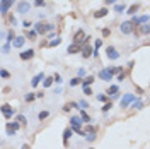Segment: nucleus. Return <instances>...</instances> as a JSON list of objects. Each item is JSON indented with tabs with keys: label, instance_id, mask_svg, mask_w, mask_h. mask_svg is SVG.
Wrapping results in <instances>:
<instances>
[{
	"label": "nucleus",
	"instance_id": "nucleus-1",
	"mask_svg": "<svg viewBox=\"0 0 150 149\" xmlns=\"http://www.w3.org/2000/svg\"><path fill=\"white\" fill-rule=\"evenodd\" d=\"M82 125H84V122H82V118H80L78 115H72V117H70V125H68V127H70L74 132H77L78 135H82V137H84Z\"/></svg>",
	"mask_w": 150,
	"mask_h": 149
},
{
	"label": "nucleus",
	"instance_id": "nucleus-2",
	"mask_svg": "<svg viewBox=\"0 0 150 149\" xmlns=\"http://www.w3.org/2000/svg\"><path fill=\"white\" fill-rule=\"evenodd\" d=\"M19 129H20V123H19V122H7V123H5V134H7L9 137H14V135L17 134Z\"/></svg>",
	"mask_w": 150,
	"mask_h": 149
},
{
	"label": "nucleus",
	"instance_id": "nucleus-3",
	"mask_svg": "<svg viewBox=\"0 0 150 149\" xmlns=\"http://www.w3.org/2000/svg\"><path fill=\"white\" fill-rule=\"evenodd\" d=\"M33 9V3L29 0H20L17 2V14H27Z\"/></svg>",
	"mask_w": 150,
	"mask_h": 149
},
{
	"label": "nucleus",
	"instance_id": "nucleus-4",
	"mask_svg": "<svg viewBox=\"0 0 150 149\" xmlns=\"http://www.w3.org/2000/svg\"><path fill=\"white\" fill-rule=\"evenodd\" d=\"M16 3V0H0V14L2 16H7L10 7Z\"/></svg>",
	"mask_w": 150,
	"mask_h": 149
},
{
	"label": "nucleus",
	"instance_id": "nucleus-5",
	"mask_svg": "<svg viewBox=\"0 0 150 149\" xmlns=\"http://www.w3.org/2000/svg\"><path fill=\"white\" fill-rule=\"evenodd\" d=\"M0 112H2V115H3V117H5V118L9 120V118H12V117H14L16 110H14V108H12V106H10L9 103H3V105L0 106Z\"/></svg>",
	"mask_w": 150,
	"mask_h": 149
},
{
	"label": "nucleus",
	"instance_id": "nucleus-6",
	"mask_svg": "<svg viewBox=\"0 0 150 149\" xmlns=\"http://www.w3.org/2000/svg\"><path fill=\"white\" fill-rule=\"evenodd\" d=\"M33 29L36 31L38 36H39V34H43V36H44V34L48 33V24H44V22H41V21H39V22H36V24H33Z\"/></svg>",
	"mask_w": 150,
	"mask_h": 149
},
{
	"label": "nucleus",
	"instance_id": "nucleus-7",
	"mask_svg": "<svg viewBox=\"0 0 150 149\" xmlns=\"http://www.w3.org/2000/svg\"><path fill=\"white\" fill-rule=\"evenodd\" d=\"M135 99H136V98H135V94H130V93H128V94H125V96L121 98L119 105H121V108H128V106H130Z\"/></svg>",
	"mask_w": 150,
	"mask_h": 149
},
{
	"label": "nucleus",
	"instance_id": "nucleus-8",
	"mask_svg": "<svg viewBox=\"0 0 150 149\" xmlns=\"http://www.w3.org/2000/svg\"><path fill=\"white\" fill-rule=\"evenodd\" d=\"M133 28H135V26L131 24L130 21H125V22L119 24V31H121L123 34H131V33H133Z\"/></svg>",
	"mask_w": 150,
	"mask_h": 149
},
{
	"label": "nucleus",
	"instance_id": "nucleus-9",
	"mask_svg": "<svg viewBox=\"0 0 150 149\" xmlns=\"http://www.w3.org/2000/svg\"><path fill=\"white\" fill-rule=\"evenodd\" d=\"M106 55H108V58H109V60H118V58L121 57V53H119V52H118L114 46H111V45H109V46L106 48Z\"/></svg>",
	"mask_w": 150,
	"mask_h": 149
},
{
	"label": "nucleus",
	"instance_id": "nucleus-10",
	"mask_svg": "<svg viewBox=\"0 0 150 149\" xmlns=\"http://www.w3.org/2000/svg\"><path fill=\"white\" fill-rule=\"evenodd\" d=\"M84 38H85V33H84V29L80 28V29H77L74 34V43L75 45H80L82 46V43H84Z\"/></svg>",
	"mask_w": 150,
	"mask_h": 149
},
{
	"label": "nucleus",
	"instance_id": "nucleus-11",
	"mask_svg": "<svg viewBox=\"0 0 150 149\" xmlns=\"http://www.w3.org/2000/svg\"><path fill=\"white\" fill-rule=\"evenodd\" d=\"M26 41H27V39H26L24 36H16V38H14V41H12L10 45H12L14 48H17V50H20V48H22V46L26 45Z\"/></svg>",
	"mask_w": 150,
	"mask_h": 149
},
{
	"label": "nucleus",
	"instance_id": "nucleus-12",
	"mask_svg": "<svg viewBox=\"0 0 150 149\" xmlns=\"http://www.w3.org/2000/svg\"><path fill=\"white\" fill-rule=\"evenodd\" d=\"M92 52H94V48L91 45H84V46L80 48V55L84 57V58H91V57H92Z\"/></svg>",
	"mask_w": 150,
	"mask_h": 149
},
{
	"label": "nucleus",
	"instance_id": "nucleus-13",
	"mask_svg": "<svg viewBox=\"0 0 150 149\" xmlns=\"http://www.w3.org/2000/svg\"><path fill=\"white\" fill-rule=\"evenodd\" d=\"M19 57H20V60H24V62H26V60H31V58L34 57V50H31V48H29V50H24V52L19 53Z\"/></svg>",
	"mask_w": 150,
	"mask_h": 149
},
{
	"label": "nucleus",
	"instance_id": "nucleus-14",
	"mask_svg": "<svg viewBox=\"0 0 150 149\" xmlns=\"http://www.w3.org/2000/svg\"><path fill=\"white\" fill-rule=\"evenodd\" d=\"M44 77H46V75H44V72H39V74H36L34 77H33V81H31V86H33V88L39 86V82H41Z\"/></svg>",
	"mask_w": 150,
	"mask_h": 149
},
{
	"label": "nucleus",
	"instance_id": "nucleus-15",
	"mask_svg": "<svg viewBox=\"0 0 150 149\" xmlns=\"http://www.w3.org/2000/svg\"><path fill=\"white\" fill-rule=\"evenodd\" d=\"M24 38H26V39H29V41H36L38 34H36V31H34V29H26V31H24Z\"/></svg>",
	"mask_w": 150,
	"mask_h": 149
},
{
	"label": "nucleus",
	"instance_id": "nucleus-16",
	"mask_svg": "<svg viewBox=\"0 0 150 149\" xmlns=\"http://www.w3.org/2000/svg\"><path fill=\"white\" fill-rule=\"evenodd\" d=\"M138 10H140V3H133L130 7H126V14L128 16H136Z\"/></svg>",
	"mask_w": 150,
	"mask_h": 149
},
{
	"label": "nucleus",
	"instance_id": "nucleus-17",
	"mask_svg": "<svg viewBox=\"0 0 150 149\" xmlns=\"http://www.w3.org/2000/svg\"><path fill=\"white\" fill-rule=\"evenodd\" d=\"M80 45H75V43H72V45H68V48H67V53L68 55H74V53H80Z\"/></svg>",
	"mask_w": 150,
	"mask_h": 149
},
{
	"label": "nucleus",
	"instance_id": "nucleus-18",
	"mask_svg": "<svg viewBox=\"0 0 150 149\" xmlns=\"http://www.w3.org/2000/svg\"><path fill=\"white\" fill-rule=\"evenodd\" d=\"M108 12H109V10H108V7H102V9H99V10H95V12H94V17H95V19H102V17H106V16H108Z\"/></svg>",
	"mask_w": 150,
	"mask_h": 149
},
{
	"label": "nucleus",
	"instance_id": "nucleus-19",
	"mask_svg": "<svg viewBox=\"0 0 150 149\" xmlns=\"http://www.w3.org/2000/svg\"><path fill=\"white\" fill-rule=\"evenodd\" d=\"M72 135H74V130H72L70 127H67V129L63 130V144H65V146L68 144V139H70Z\"/></svg>",
	"mask_w": 150,
	"mask_h": 149
},
{
	"label": "nucleus",
	"instance_id": "nucleus-20",
	"mask_svg": "<svg viewBox=\"0 0 150 149\" xmlns=\"http://www.w3.org/2000/svg\"><path fill=\"white\" fill-rule=\"evenodd\" d=\"M82 132H84V135H85V134H97V127H94L91 123H85L84 129H82Z\"/></svg>",
	"mask_w": 150,
	"mask_h": 149
},
{
	"label": "nucleus",
	"instance_id": "nucleus-21",
	"mask_svg": "<svg viewBox=\"0 0 150 149\" xmlns=\"http://www.w3.org/2000/svg\"><path fill=\"white\" fill-rule=\"evenodd\" d=\"M106 94H108L109 98H112L114 94H119V88H118L116 84H111V86L108 88V91H106Z\"/></svg>",
	"mask_w": 150,
	"mask_h": 149
},
{
	"label": "nucleus",
	"instance_id": "nucleus-22",
	"mask_svg": "<svg viewBox=\"0 0 150 149\" xmlns=\"http://www.w3.org/2000/svg\"><path fill=\"white\" fill-rule=\"evenodd\" d=\"M92 82H94V75H87V77H84V79H82L80 86H82V88H89Z\"/></svg>",
	"mask_w": 150,
	"mask_h": 149
},
{
	"label": "nucleus",
	"instance_id": "nucleus-23",
	"mask_svg": "<svg viewBox=\"0 0 150 149\" xmlns=\"http://www.w3.org/2000/svg\"><path fill=\"white\" fill-rule=\"evenodd\" d=\"M126 10V5L125 3H114V12L116 14H123Z\"/></svg>",
	"mask_w": 150,
	"mask_h": 149
},
{
	"label": "nucleus",
	"instance_id": "nucleus-24",
	"mask_svg": "<svg viewBox=\"0 0 150 149\" xmlns=\"http://www.w3.org/2000/svg\"><path fill=\"white\" fill-rule=\"evenodd\" d=\"M78 117L82 118L84 123H89V122H91V117H89V113L85 112V110H80V115H78Z\"/></svg>",
	"mask_w": 150,
	"mask_h": 149
},
{
	"label": "nucleus",
	"instance_id": "nucleus-25",
	"mask_svg": "<svg viewBox=\"0 0 150 149\" xmlns=\"http://www.w3.org/2000/svg\"><path fill=\"white\" fill-rule=\"evenodd\" d=\"M138 31H140V34H149L150 33V24L147 22V24H142V28L138 26Z\"/></svg>",
	"mask_w": 150,
	"mask_h": 149
},
{
	"label": "nucleus",
	"instance_id": "nucleus-26",
	"mask_svg": "<svg viewBox=\"0 0 150 149\" xmlns=\"http://www.w3.org/2000/svg\"><path fill=\"white\" fill-rule=\"evenodd\" d=\"M136 21H138V26H142V24H147V22H149V14L136 16Z\"/></svg>",
	"mask_w": 150,
	"mask_h": 149
},
{
	"label": "nucleus",
	"instance_id": "nucleus-27",
	"mask_svg": "<svg viewBox=\"0 0 150 149\" xmlns=\"http://www.w3.org/2000/svg\"><path fill=\"white\" fill-rule=\"evenodd\" d=\"M53 86V77L50 75V77H44L43 79V88H51Z\"/></svg>",
	"mask_w": 150,
	"mask_h": 149
},
{
	"label": "nucleus",
	"instance_id": "nucleus-28",
	"mask_svg": "<svg viewBox=\"0 0 150 149\" xmlns=\"http://www.w3.org/2000/svg\"><path fill=\"white\" fill-rule=\"evenodd\" d=\"M58 45H61V38H60V36H56L55 39H51V41L48 43L50 48H55V46H58Z\"/></svg>",
	"mask_w": 150,
	"mask_h": 149
},
{
	"label": "nucleus",
	"instance_id": "nucleus-29",
	"mask_svg": "<svg viewBox=\"0 0 150 149\" xmlns=\"http://www.w3.org/2000/svg\"><path fill=\"white\" fill-rule=\"evenodd\" d=\"M5 38H7V39H5L7 43H12V41H14V38H16V31H14V29H10V31L5 34Z\"/></svg>",
	"mask_w": 150,
	"mask_h": 149
},
{
	"label": "nucleus",
	"instance_id": "nucleus-30",
	"mask_svg": "<svg viewBox=\"0 0 150 149\" xmlns=\"http://www.w3.org/2000/svg\"><path fill=\"white\" fill-rule=\"evenodd\" d=\"M48 117H50V112H48V110H41V112L38 113V118H39L41 122H43V120H46Z\"/></svg>",
	"mask_w": 150,
	"mask_h": 149
},
{
	"label": "nucleus",
	"instance_id": "nucleus-31",
	"mask_svg": "<svg viewBox=\"0 0 150 149\" xmlns=\"http://www.w3.org/2000/svg\"><path fill=\"white\" fill-rule=\"evenodd\" d=\"M131 108H135V110L143 108V101H142V99H135V101H133V105H131Z\"/></svg>",
	"mask_w": 150,
	"mask_h": 149
},
{
	"label": "nucleus",
	"instance_id": "nucleus-32",
	"mask_svg": "<svg viewBox=\"0 0 150 149\" xmlns=\"http://www.w3.org/2000/svg\"><path fill=\"white\" fill-rule=\"evenodd\" d=\"M109 99H111V98H109L106 93L104 94H97V101H101V103H108Z\"/></svg>",
	"mask_w": 150,
	"mask_h": 149
},
{
	"label": "nucleus",
	"instance_id": "nucleus-33",
	"mask_svg": "<svg viewBox=\"0 0 150 149\" xmlns=\"http://www.w3.org/2000/svg\"><path fill=\"white\" fill-rule=\"evenodd\" d=\"M24 99H26V103H33V101L36 99V93H27Z\"/></svg>",
	"mask_w": 150,
	"mask_h": 149
},
{
	"label": "nucleus",
	"instance_id": "nucleus-34",
	"mask_svg": "<svg viewBox=\"0 0 150 149\" xmlns=\"http://www.w3.org/2000/svg\"><path fill=\"white\" fill-rule=\"evenodd\" d=\"M77 105H78V108H80V110H87V108H89V103H87L85 99H80V101H77Z\"/></svg>",
	"mask_w": 150,
	"mask_h": 149
},
{
	"label": "nucleus",
	"instance_id": "nucleus-35",
	"mask_svg": "<svg viewBox=\"0 0 150 149\" xmlns=\"http://www.w3.org/2000/svg\"><path fill=\"white\" fill-rule=\"evenodd\" d=\"M80 82H82V79H80V77H74V79H70V88L80 86Z\"/></svg>",
	"mask_w": 150,
	"mask_h": 149
},
{
	"label": "nucleus",
	"instance_id": "nucleus-36",
	"mask_svg": "<svg viewBox=\"0 0 150 149\" xmlns=\"http://www.w3.org/2000/svg\"><path fill=\"white\" fill-rule=\"evenodd\" d=\"M16 122H19L20 125H26V123H27V118H26L24 115H17V117H16Z\"/></svg>",
	"mask_w": 150,
	"mask_h": 149
},
{
	"label": "nucleus",
	"instance_id": "nucleus-37",
	"mask_svg": "<svg viewBox=\"0 0 150 149\" xmlns=\"http://www.w3.org/2000/svg\"><path fill=\"white\" fill-rule=\"evenodd\" d=\"M111 108H112V103H111V101H108V103H104V106L101 108V112H102V113H108Z\"/></svg>",
	"mask_w": 150,
	"mask_h": 149
},
{
	"label": "nucleus",
	"instance_id": "nucleus-38",
	"mask_svg": "<svg viewBox=\"0 0 150 149\" xmlns=\"http://www.w3.org/2000/svg\"><path fill=\"white\" fill-rule=\"evenodd\" d=\"M0 77L2 79H10V72L7 69H0Z\"/></svg>",
	"mask_w": 150,
	"mask_h": 149
},
{
	"label": "nucleus",
	"instance_id": "nucleus-39",
	"mask_svg": "<svg viewBox=\"0 0 150 149\" xmlns=\"http://www.w3.org/2000/svg\"><path fill=\"white\" fill-rule=\"evenodd\" d=\"M46 0H33V7H44Z\"/></svg>",
	"mask_w": 150,
	"mask_h": 149
},
{
	"label": "nucleus",
	"instance_id": "nucleus-40",
	"mask_svg": "<svg viewBox=\"0 0 150 149\" xmlns=\"http://www.w3.org/2000/svg\"><path fill=\"white\" fill-rule=\"evenodd\" d=\"M51 77H53V84H55V82H56V84H61V82H63V81H61V75L58 74V72H56V74H53Z\"/></svg>",
	"mask_w": 150,
	"mask_h": 149
},
{
	"label": "nucleus",
	"instance_id": "nucleus-41",
	"mask_svg": "<svg viewBox=\"0 0 150 149\" xmlns=\"http://www.w3.org/2000/svg\"><path fill=\"white\" fill-rule=\"evenodd\" d=\"M84 139H85L87 142H94V141H95V134H85Z\"/></svg>",
	"mask_w": 150,
	"mask_h": 149
},
{
	"label": "nucleus",
	"instance_id": "nucleus-42",
	"mask_svg": "<svg viewBox=\"0 0 150 149\" xmlns=\"http://www.w3.org/2000/svg\"><path fill=\"white\" fill-rule=\"evenodd\" d=\"M125 77H126V72L123 70V72H119V74H118V77H116V81H118V82H123V81H125Z\"/></svg>",
	"mask_w": 150,
	"mask_h": 149
},
{
	"label": "nucleus",
	"instance_id": "nucleus-43",
	"mask_svg": "<svg viewBox=\"0 0 150 149\" xmlns=\"http://www.w3.org/2000/svg\"><path fill=\"white\" fill-rule=\"evenodd\" d=\"M7 22H10V24H14V26L17 24V21H16V17H14L12 14H9V16H7Z\"/></svg>",
	"mask_w": 150,
	"mask_h": 149
},
{
	"label": "nucleus",
	"instance_id": "nucleus-44",
	"mask_svg": "<svg viewBox=\"0 0 150 149\" xmlns=\"http://www.w3.org/2000/svg\"><path fill=\"white\" fill-rule=\"evenodd\" d=\"M111 34V29L109 28H102V38H108Z\"/></svg>",
	"mask_w": 150,
	"mask_h": 149
},
{
	"label": "nucleus",
	"instance_id": "nucleus-45",
	"mask_svg": "<svg viewBox=\"0 0 150 149\" xmlns=\"http://www.w3.org/2000/svg\"><path fill=\"white\" fill-rule=\"evenodd\" d=\"M31 26H33V22H31V21H22V28H24V29H29Z\"/></svg>",
	"mask_w": 150,
	"mask_h": 149
},
{
	"label": "nucleus",
	"instance_id": "nucleus-46",
	"mask_svg": "<svg viewBox=\"0 0 150 149\" xmlns=\"http://www.w3.org/2000/svg\"><path fill=\"white\" fill-rule=\"evenodd\" d=\"M102 46V39H95V43H94V50H99Z\"/></svg>",
	"mask_w": 150,
	"mask_h": 149
},
{
	"label": "nucleus",
	"instance_id": "nucleus-47",
	"mask_svg": "<svg viewBox=\"0 0 150 149\" xmlns=\"http://www.w3.org/2000/svg\"><path fill=\"white\" fill-rule=\"evenodd\" d=\"M2 52H3V53L7 55V53L10 52V43H5V45H3V48H2Z\"/></svg>",
	"mask_w": 150,
	"mask_h": 149
},
{
	"label": "nucleus",
	"instance_id": "nucleus-48",
	"mask_svg": "<svg viewBox=\"0 0 150 149\" xmlns=\"http://www.w3.org/2000/svg\"><path fill=\"white\" fill-rule=\"evenodd\" d=\"M77 77H80V79H82V77H85V69H78V72H77Z\"/></svg>",
	"mask_w": 150,
	"mask_h": 149
},
{
	"label": "nucleus",
	"instance_id": "nucleus-49",
	"mask_svg": "<svg viewBox=\"0 0 150 149\" xmlns=\"http://www.w3.org/2000/svg\"><path fill=\"white\" fill-rule=\"evenodd\" d=\"M84 94H85V96H91V94H92V89H91V86H89V88H84Z\"/></svg>",
	"mask_w": 150,
	"mask_h": 149
},
{
	"label": "nucleus",
	"instance_id": "nucleus-50",
	"mask_svg": "<svg viewBox=\"0 0 150 149\" xmlns=\"http://www.w3.org/2000/svg\"><path fill=\"white\" fill-rule=\"evenodd\" d=\"M70 110H72L70 103H65V106H63V112H70Z\"/></svg>",
	"mask_w": 150,
	"mask_h": 149
},
{
	"label": "nucleus",
	"instance_id": "nucleus-51",
	"mask_svg": "<svg viewBox=\"0 0 150 149\" xmlns=\"http://www.w3.org/2000/svg\"><path fill=\"white\" fill-rule=\"evenodd\" d=\"M118 0H104V5L108 7V5H111V3H116Z\"/></svg>",
	"mask_w": 150,
	"mask_h": 149
},
{
	"label": "nucleus",
	"instance_id": "nucleus-52",
	"mask_svg": "<svg viewBox=\"0 0 150 149\" xmlns=\"http://www.w3.org/2000/svg\"><path fill=\"white\" fill-rule=\"evenodd\" d=\"M43 96H44V93H43V91H39V93H36V98H43Z\"/></svg>",
	"mask_w": 150,
	"mask_h": 149
},
{
	"label": "nucleus",
	"instance_id": "nucleus-53",
	"mask_svg": "<svg viewBox=\"0 0 150 149\" xmlns=\"http://www.w3.org/2000/svg\"><path fill=\"white\" fill-rule=\"evenodd\" d=\"M20 149H29V144H22V148Z\"/></svg>",
	"mask_w": 150,
	"mask_h": 149
},
{
	"label": "nucleus",
	"instance_id": "nucleus-54",
	"mask_svg": "<svg viewBox=\"0 0 150 149\" xmlns=\"http://www.w3.org/2000/svg\"><path fill=\"white\" fill-rule=\"evenodd\" d=\"M91 149H92V148H91Z\"/></svg>",
	"mask_w": 150,
	"mask_h": 149
}]
</instances>
